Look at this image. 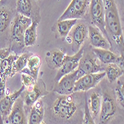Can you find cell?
<instances>
[{
	"label": "cell",
	"mask_w": 124,
	"mask_h": 124,
	"mask_svg": "<svg viewBox=\"0 0 124 124\" xmlns=\"http://www.w3.org/2000/svg\"><path fill=\"white\" fill-rule=\"evenodd\" d=\"M103 2L105 31L121 52H124V37L117 4L114 0H103Z\"/></svg>",
	"instance_id": "6da1fadb"
},
{
	"label": "cell",
	"mask_w": 124,
	"mask_h": 124,
	"mask_svg": "<svg viewBox=\"0 0 124 124\" xmlns=\"http://www.w3.org/2000/svg\"><path fill=\"white\" fill-rule=\"evenodd\" d=\"M77 105L71 95H61L52 106L54 114L62 120L71 119L77 111Z\"/></svg>",
	"instance_id": "7a4b0ae2"
},
{
	"label": "cell",
	"mask_w": 124,
	"mask_h": 124,
	"mask_svg": "<svg viewBox=\"0 0 124 124\" xmlns=\"http://www.w3.org/2000/svg\"><path fill=\"white\" fill-rule=\"evenodd\" d=\"M91 1V0H72L58 20L82 19L89 9Z\"/></svg>",
	"instance_id": "3957f363"
},
{
	"label": "cell",
	"mask_w": 124,
	"mask_h": 124,
	"mask_svg": "<svg viewBox=\"0 0 124 124\" xmlns=\"http://www.w3.org/2000/svg\"><path fill=\"white\" fill-rule=\"evenodd\" d=\"M32 23V20L30 17L23 16L22 14H16L13 20L11 29V36L13 41L19 44H24V34L25 30Z\"/></svg>",
	"instance_id": "277c9868"
},
{
	"label": "cell",
	"mask_w": 124,
	"mask_h": 124,
	"mask_svg": "<svg viewBox=\"0 0 124 124\" xmlns=\"http://www.w3.org/2000/svg\"><path fill=\"white\" fill-rule=\"evenodd\" d=\"M89 10L92 25L99 28L105 36L109 40L105 27V8L103 0H91Z\"/></svg>",
	"instance_id": "5b68a950"
},
{
	"label": "cell",
	"mask_w": 124,
	"mask_h": 124,
	"mask_svg": "<svg viewBox=\"0 0 124 124\" xmlns=\"http://www.w3.org/2000/svg\"><path fill=\"white\" fill-rule=\"evenodd\" d=\"M78 78L92 73H97L105 71V68L97 63V58L94 55L87 54L82 56L77 68Z\"/></svg>",
	"instance_id": "8992f818"
},
{
	"label": "cell",
	"mask_w": 124,
	"mask_h": 124,
	"mask_svg": "<svg viewBox=\"0 0 124 124\" xmlns=\"http://www.w3.org/2000/svg\"><path fill=\"white\" fill-rule=\"evenodd\" d=\"M84 55V49H81L78 52L75 53L73 55H67L65 56L63 64H62L60 69H58V73L55 77V82H58L60 79L67 74H69L77 70L79 61Z\"/></svg>",
	"instance_id": "52a82bcc"
},
{
	"label": "cell",
	"mask_w": 124,
	"mask_h": 124,
	"mask_svg": "<svg viewBox=\"0 0 124 124\" xmlns=\"http://www.w3.org/2000/svg\"><path fill=\"white\" fill-rule=\"evenodd\" d=\"M117 112V107L113 97L108 93L102 96L101 108L99 114L100 124H108Z\"/></svg>",
	"instance_id": "ba28073f"
},
{
	"label": "cell",
	"mask_w": 124,
	"mask_h": 124,
	"mask_svg": "<svg viewBox=\"0 0 124 124\" xmlns=\"http://www.w3.org/2000/svg\"><path fill=\"white\" fill-rule=\"evenodd\" d=\"M78 70L65 75L56 82V85L53 88V91L63 96L72 95L75 93V85L78 80Z\"/></svg>",
	"instance_id": "9c48e42d"
},
{
	"label": "cell",
	"mask_w": 124,
	"mask_h": 124,
	"mask_svg": "<svg viewBox=\"0 0 124 124\" xmlns=\"http://www.w3.org/2000/svg\"><path fill=\"white\" fill-rule=\"evenodd\" d=\"M105 76V71L83 76L78 78L75 85L76 92H87L96 87Z\"/></svg>",
	"instance_id": "30bf717a"
},
{
	"label": "cell",
	"mask_w": 124,
	"mask_h": 124,
	"mask_svg": "<svg viewBox=\"0 0 124 124\" xmlns=\"http://www.w3.org/2000/svg\"><path fill=\"white\" fill-rule=\"evenodd\" d=\"M88 38V26L85 23H77L73 28L70 43L72 50L76 53L80 50L85 40Z\"/></svg>",
	"instance_id": "8fae6325"
},
{
	"label": "cell",
	"mask_w": 124,
	"mask_h": 124,
	"mask_svg": "<svg viewBox=\"0 0 124 124\" xmlns=\"http://www.w3.org/2000/svg\"><path fill=\"white\" fill-rule=\"evenodd\" d=\"M88 39L91 45L95 49H111V44L101 30L93 25H88Z\"/></svg>",
	"instance_id": "7c38bea8"
},
{
	"label": "cell",
	"mask_w": 124,
	"mask_h": 124,
	"mask_svg": "<svg viewBox=\"0 0 124 124\" xmlns=\"http://www.w3.org/2000/svg\"><path fill=\"white\" fill-rule=\"evenodd\" d=\"M25 89V87L22 86L17 91L9 95L7 94L3 98L0 99V116L2 117L4 120L10 114L14 102L20 96Z\"/></svg>",
	"instance_id": "4fadbf2b"
},
{
	"label": "cell",
	"mask_w": 124,
	"mask_h": 124,
	"mask_svg": "<svg viewBox=\"0 0 124 124\" xmlns=\"http://www.w3.org/2000/svg\"><path fill=\"white\" fill-rule=\"evenodd\" d=\"M7 118V121L10 124H28L24 110V102L20 97L14 102L12 110Z\"/></svg>",
	"instance_id": "5bb4252c"
},
{
	"label": "cell",
	"mask_w": 124,
	"mask_h": 124,
	"mask_svg": "<svg viewBox=\"0 0 124 124\" xmlns=\"http://www.w3.org/2000/svg\"><path fill=\"white\" fill-rule=\"evenodd\" d=\"M46 93L47 92L43 82H40V84L37 82L34 87L27 90V93L25 96V104L29 107H32L35 102Z\"/></svg>",
	"instance_id": "9a60e30c"
},
{
	"label": "cell",
	"mask_w": 124,
	"mask_h": 124,
	"mask_svg": "<svg viewBox=\"0 0 124 124\" xmlns=\"http://www.w3.org/2000/svg\"><path fill=\"white\" fill-rule=\"evenodd\" d=\"M66 55L64 52L56 49L46 52V61L47 66L49 69L55 70L60 69Z\"/></svg>",
	"instance_id": "2e32d148"
},
{
	"label": "cell",
	"mask_w": 124,
	"mask_h": 124,
	"mask_svg": "<svg viewBox=\"0 0 124 124\" xmlns=\"http://www.w3.org/2000/svg\"><path fill=\"white\" fill-rule=\"evenodd\" d=\"M44 117V105L43 100L40 99L34 104L29 116L28 124H40Z\"/></svg>",
	"instance_id": "e0dca14e"
},
{
	"label": "cell",
	"mask_w": 124,
	"mask_h": 124,
	"mask_svg": "<svg viewBox=\"0 0 124 124\" xmlns=\"http://www.w3.org/2000/svg\"><path fill=\"white\" fill-rule=\"evenodd\" d=\"M41 63L42 61L39 55L32 54L28 60L27 65H26L25 68H24L21 71V73L29 74L38 79Z\"/></svg>",
	"instance_id": "ac0fdd59"
},
{
	"label": "cell",
	"mask_w": 124,
	"mask_h": 124,
	"mask_svg": "<svg viewBox=\"0 0 124 124\" xmlns=\"http://www.w3.org/2000/svg\"><path fill=\"white\" fill-rule=\"evenodd\" d=\"M92 51L93 55L96 57V58L104 64L115 63L118 57L116 53L113 52L111 49L93 48Z\"/></svg>",
	"instance_id": "d6986e66"
},
{
	"label": "cell",
	"mask_w": 124,
	"mask_h": 124,
	"mask_svg": "<svg viewBox=\"0 0 124 124\" xmlns=\"http://www.w3.org/2000/svg\"><path fill=\"white\" fill-rule=\"evenodd\" d=\"M78 20L76 19H68L64 20H58L55 24L57 32L61 38H67L73 28L78 23Z\"/></svg>",
	"instance_id": "ffe728a7"
},
{
	"label": "cell",
	"mask_w": 124,
	"mask_h": 124,
	"mask_svg": "<svg viewBox=\"0 0 124 124\" xmlns=\"http://www.w3.org/2000/svg\"><path fill=\"white\" fill-rule=\"evenodd\" d=\"M39 24V21L34 20L32 21V23L29 26V28L25 30V34H24V40L23 43L25 46H32L35 45L37 42L38 38V33H37V29L38 25Z\"/></svg>",
	"instance_id": "44dd1931"
},
{
	"label": "cell",
	"mask_w": 124,
	"mask_h": 124,
	"mask_svg": "<svg viewBox=\"0 0 124 124\" xmlns=\"http://www.w3.org/2000/svg\"><path fill=\"white\" fill-rule=\"evenodd\" d=\"M17 57L18 56L16 54H11H11L3 61L1 71H0V79L6 82L8 77L11 76L13 64H14V61L17 58Z\"/></svg>",
	"instance_id": "7402d4cb"
},
{
	"label": "cell",
	"mask_w": 124,
	"mask_h": 124,
	"mask_svg": "<svg viewBox=\"0 0 124 124\" xmlns=\"http://www.w3.org/2000/svg\"><path fill=\"white\" fill-rule=\"evenodd\" d=\"M101 104H102V96L98 93L93 92L90 97V101H89V110L91 112V114L93 119L99 116V114L101 108Z\"/></svg>",
	"instance_id": "603a6c76"
},
{
	"label": "cell",
	"mask_w": 124,
	"mask_h": 124,
	"mask_svg": "<svg viewBox=\"0 0 124 124\" xmlns=\"http://www.w3.org/2000/svg\"><path fill=\"white\" fill-rule=\"evenodd\" d=\"M31 55H32V53L25 52L17 57V58L14 62L11 77L14 76L15 74L18 73H21L22 70L24 68H25L26 65H27V63H28V60Z\"/></svg>",
	"instance_id": "cb8c5ba5"
},
{
	"label": "cell",
	"mask_w": 124,
	"mask_h": 124,
	"mask_svg": "<svg viewBox=\"0 0 124 124\" xmlns=\"http://www.w3.org/2000/svg\"><path fill=\"white\" fill-rule=\"evenodd\" d=\"M105 76L107 77L110 83L116 82L121 76L123 75L120 68L115 63L107 64V66L105 67Z\"/></svg>",
	"instance_id": "d4e9b609"
},
{
	"label": "cell",
	"mask_w": 124,
	"mask_h": 124,
	"mask_svg": "<svg viewBox=\"0 0 124 124\" xmlns=\"http://www.w3.org/2000/svg\"><path fill=\"white\" fill-rule=\"evenodd\" d=\"M32 4L31 0H17L16 11L17 13L23 16L30 17L31 16Z\"/></svg>",
	"instance_id": "484cf974"
},
{
	"label": "cell",
	"mask_w": 124,
	"mask_h": 124,
	"mask_svg": "<svg viewBox=\"0 0 124 124\" xmlns=\"http://www.w3.org/2000/svg\"><path fill=\"white\" fill-rule=\"evenodd\" d=\"M12 20L11 13L5 8H0V33L4 32Z\"/></svg>",
	"instance_id": "4316f807"
},
{
	"label": "cell",
	"mask_w": 124,
	"mask_h": 124,
	"mask_svg": "<svg viewBox=\"0 0 124 124\" xmlns=\"http://www.w3.org/2000/svg\"><path fill=\"white\" fill-rule=\"evenodd\" d=\"M21 82L23 86H24L27 90H29L37 84V79L29 74L21 73Z\"/></svg>",
	"instance_id": "83f0119b"
},
{
	"label": "cell",
	"mask_w": 124,
	"mask_h": 124,
	"mask_svg": "<svg viewBox=\"0 0 124 124\" xmlns=\"http://www.w3.org/2000/svg\"><path fill=\"white\" fill-rule=\"evenodd\" d=\"M115 93L117 102L124 108V82H118L117 86L115 88Z\"/></svg>",
	"instance_id": "f1b7e54d"
},
{
	"label": "cell",
	"mask_w": 124,
	"mask_h": 124,
	"mask_svg": "<svg viewBox=\"0 0 124 124\" xmlns=\"http://www.w3.org/2000/svg\"><path fill=\"white\" fill-rule=\"evenodd\" d=\"M83 124H96L94 122V119L91 114L89 107H88V101L87 99L85 100V112H84V118H83Z\"/></svg>",
	"instance_id": "f546056e"
},
{
	"label": "cell",
	"mask_w": 124,
	"mask_h": 124,
	"mask_svg": "<svg viewBox=\"0 0 124 124\" xmlns=\"http://www.w3.org/2000/svg\"><path fill=\"white\" fill-rule=\"evenodd\" d=\"M10 54H11V49L10 48L0 49V71H1V68H2L3 61Z\"/></svg>",
	"instance_id": "4dcf8cb0"
},
{
	"label": "cell",
	"mask_w": 124,
	"mask_h": 124,
	"mask_svg": "<svg viewBox=\"0 0 124 124\" xmlns=\"http://www.w3.org/2000/svg\"><path fill=\"white\" fill-rule=\"evenodd\" d=\"M115 64L120 68L123 73L124 74V52H121L120 55H118Z\"/></svg>",
	"instance_id": "1f68e13d"
},
{
	"label": "cell",
	"mask_w": 124,
	"mask_h": 124,
	"mask_svg": "<svg viewBox=\"0 0 124 124\" xmlns=\"http://www.w3.org/2000/svg\"><path fill=\"white\" fill-rule=\"evenodd\" d=\"M0 124H5L4 119H3L2 117H1V116H0Z\"/></svg>",
	"instance_id": "d6a6232c"
},
{
	"label": "cell",
	"mask_w": 124,
	"mask_h": 124,
	"mask_svg": "<svg viewBox=\"0 0 124 124\" xmlns=\"http://www.w3.org/2000/svg\"><path fill=\"white\" fill-rule=\"evenodd\" d=\"M5 121V124H10L9 123H8V121H5V120H4Z\"/></svg>",
	"instance_id": "836d02e7"
},
{
	"label": "cell",
	"mask_w": 124,
	"mask_h": 124,
	"mask_svg": "<svg viewBox=\"0 0 124 124\" xmlns=\"http://www.w3.org/2000/svg\"><path fill=\"white\" fill-rule=\"evenodd\" d=\"M40 124H46V123L45 122H43V121H42V122H41V123H40Z\"/></svg>",
	"instance_id": "e575fe53"
},
{
	"label": "cell",
	"mask_w": 124,
	"mask_h": 124,
	"mask_svg": "<svg viewBox=\"0 0 124 124\" xmlns=\"http://www.w3.org/2000/svg\"><path fill=\"white\" fill-rule=\"evenodd\" d=\"M35 1H38V0H35Z\"/></svg>",
	"instance_id": "d590c367"
}]
</instances>
